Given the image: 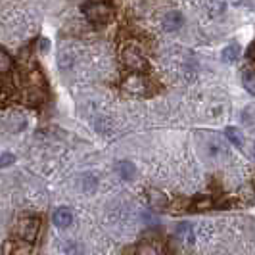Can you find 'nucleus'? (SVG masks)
Here are the masks:
<instances>
[{
	"label": "nucleus",
	"instance_id": "nucleus-10",
	"mask_svg": "<svg viewBox=\"0 0 255 255\" xmlns=\"http://www.w3.org/2000/svg\"><path fill=\"white\" fill-rule=\"evenodd\" d=\"M177 236H179L180 240L184 244H190L194 240V232H192V227L188 223H180L179 227H177Z\"/></svg>",
	"mask_w": 255,
	"mask_h": 255
},
{
	"label": "nucleus",
	"instance_id": "nucleus-14",
	"mask_svg": "<svg viewBox=\"0 0 255 255\" xmlns=\"http://www.w3.org/2000/svg\"><path fill=\"white\" fill-rule=\"evenodd\" d=\"M238 56H240V48H238L236 44H230V46H227V48L223 50V60H225L227 64L236 62V60H238Z\"/></svg>",
	"mask_w": 255,
	"mask_h": 255
},
{
	"label": "nucleus",
	"instance_id": "nucleus-1",
	"mask_svg": "<svg viewBox=\"0 0 255 255\" xmlns=\"http://www.w3.org/2000/svg\"><path fill=\"white\" fill-rule=\"evenodd\" d=\"M83 13L87 15L90 23L94 25H106L114 17V8L106 2H87L83 6Z\"/></svg>",
	"mask_w": 255,
	"mask_h": 255
},
{
	"label": "nucleus",
	"instance_id": "nucleus-11",
	"mask_svg": "<svg viewBox=\"0 0 255 255\" xmlns=\"http://www.w3.org/2000/svg\"><path fill=\"white\" fill-rule=\"evenodd\" d=\"M225 136L229 138L234 146H238V148H242V144H244V136H242V132L238 130L236 127H227L225 128Z\"/></svg>",
	"mask_w": 255,
	"mask_h": 255
},
{
	"label": "nucleus",
	"instance_id": "nucleus-9",
	"mask_svg": "<svg viewBox=\"0 0 255 255\" xmlns=\"http://www.w3.org/2000/svg\"><path fill=\"white\" fill-rule=\"evenodd\" d=\"M117 173H119V177L123 180H132L134 175H136V167L130 161H119L117 163Z\"/></svg>",
	"mask_w": 255,
	"mask_h": 255
},
{
	"label": "nucleus",
	"instance_id": "nucleus-17",
	"mask_svg": "<svg viewBox=\"0 0 255 255\" xmlns=\"http://www.w3.org/2000/svg\"><path fill=\"white\" fill-rule=\"evenodd\" d=\"M13 161H15V157H13V153H2L0 155V169H4V167L12 165Z\"/></svg>",
	"mask_w": 255,
	"mask_h": 255
},
{
	"label": "nucleus",
	"instance_id": "nucleus-4",
	"mask_svg": "<svg viewBox=\"0 0 255 255\" xmlns=\"http://www.w3.org/2000/svg\"><path fill=\"white\" fill-rule=\"evenodd\" d=\"M123 89L132 94H148L150 92V81L146 79L144 73H130V75L123 81Z\"/></svg>",
	"mask_w": 255,
	"mask_h": 255
},
{
	"label": "nucleus",
	"instance_id": "nucleus-18",
	"mask_svg": "<svg viewBox=\"0 0 255 255\" xmlns=\"http://www.w3.org/2000/svg\"><path fill=\"white\" fill-rule=\"evenodd\" d=\"M250 56H252V58L255 60V42L252 44V48H250Z\"/></svg>",
	"mask_w": 255,
	"mask_h": 255
},
{
	"label": "nucleus",
	"instance_id": "nucleus-15",
	"mask_svg": "<svg viewBox=\"0 0 255 255\" xmlns=\"http://www.w3.org/2000/svg\"><path fill=\"white\" fill-rule=\"evenodd\" d=\"M12 67H13L12 56H10L6 50H2V48H0V73H8Z\"/></svg>",
	"mask_w": 255,
	"mask_h": 255
},
{
	"label": "nucleus",
	"instance_id": "nucleus-13",
	"mask_svg": "<svg viewBox=\"0 0 255 255\" xmlns=\"http://www.w3.org/2000/svg\"><path fill=\"white\" fill-rule=\"evenodd\" d=\"M12 255H31V244L17 238L12 244Z\"/></svg>",
	"mask_w": 255,
	"mask_h": 255
},
{
	"label": "nucleus",
	"instance_id": "nucleus-3",
	"mask_svg": "<svg viewBox=\"0 0 255 255\" xmlns=\"http://www.w3.org/2000/svg\"><path fill=\"white\" fill-rule=\"evenodd\" d=\"M38 230H40V219L25 217L15 225V236H17L19 240H25V242L33 244L37 240Z\"/></svg>",
	"mask_w": 255,
	"mask_h": 255
},
{
	"label": "nucleus",
	"instance_id": "nucleus-5",
	"mask_svg": "<svg viewBox=\"0 0 255 255\" xmlns=\"http://www.w3.org/2000/svg\"><path fill=\"white\" fill-rule=\"evenodd\" d=\"M54 225L58 227V229H67L71 223H73V213L67 209V207H58L56 211H54Z\"/></svg>",
	"mask_w": 255,
	"mask_h": 255
},
{
	"label": "nucleus",
	"instance_id": "nucleus-19",
	"mask_svg": "<svg viewBox=\"0 0 255 255\" xmlns=\"http://www.w3.org/2000/svg\"><path fill=\"white\" fill-rule=\"evenodd\" d=\"M252 155L255 157V144H254V148H252Z\"/></svg>",
	"mask_w": 255,
	"mask_h": 255
},
{
	"label": "nucleus",
	"instance_id": "nucleus-2",
	"mask_svg": "<svg viewBox=\"0 0 255 255\" xmlns=\"http://www.w3.org/2000/svg\"><path fill=\"white\" fill-rule=\"evenodd\" d=\"M121 62H123L125 67H128L132 73H144V71H148V60H146L144 54H142L138 48H134V46L123 48V52H121Z\"/></svg>",
	"mask_w": 255,
	"mask_h": 255
},
{
	"label": "nucleus",
	"instance_id": "nucleus-6",
	"mask_svg": "<svg viewBox=\"0 0 255 255\" xmlns=\"http://www.w3.org/2000/svg\"><path fill=\"white\" fill-rule=\"evenodd\" d=\"M184 23V17H182V13L180 12H169L163 17V29L169 31V33H173V31H179L180 27Z\"/></svg>",
	"mask_w": 255,
	"mask_h": 255
},
{
	"label": "nucleus",
	"instance_id": "nucleus-16",
	"mask_svg": "<svg viewBox=\"0 0 255 255\" xmlns=\"http://www.w3.org/2000/svg\"><path fill=\"white\" fill-rule=\"evenodd\" d=\"M215 205L217 204L213 202V198L204 196V198H200V200H196V202H194V209H196V211H204V209H213Z\"/></svg>",
	"mask_w": 255,
	"mask_h": 255
},
{
	"label": "nucleus",
	"instance_id": "nucleus-8",
	"mask_svg": "<svg viewBox=\"0 0 255 255\" xmlns=\"http://www.w3.org/2000/svg\"><path fill=\"white\" fill-rule=\"evenodd\" d=\"M242 85L250 94H255V67L252 65H244L242 67Z\"/></svg>",
	"mask_w": 255,
	"mask_h": 255
},
{
	"label": "nucleus",
	"instance_id": "nucleus-7",
	"mask_svg": "<svg viewBox=\"0 0 255 255\" xmlns=\"http://www.w3.org/2000/svg\"><path fill=\"white\" fill-rule=\"evenodd\" d=\"M134 255H163V248L161 244L155 242V240H146L136 248V254Z\"/></svg>",
	"mask_w": 255,
	"mask_h": 255
},
{
	"label": "nucleus",
	"instance_id": "nucleus-12",
	"mask_svg": "<svg viewBox=\"0 0 255 255\" xmlns=\"http://www.w3.org/2000/svg\"><path fill=\"white\" fill-rule=\"evenodd\" d=\"M148 198H150V204L153 205V207H165L167 205V196L163 194V192L159 190H150V194H148Z\"/></svg>",
	"mask_w": 255,
	"mask_h": 255
}]
</instances>
